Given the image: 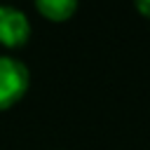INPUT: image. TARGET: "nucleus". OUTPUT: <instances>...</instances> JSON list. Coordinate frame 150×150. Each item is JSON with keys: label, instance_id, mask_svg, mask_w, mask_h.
Wrapping results in <instances>:
<instances>
[{"label": "nucleus", "instance_id": "obj_2", "mask_svg": "<svg viewBox=\"0 0 150 150\" xmlns=\"http://www.w3.org/2000/svg\"><path fill=\"white\" fill-rule=\"evenodd\" d=\"M30 35L28 16L9 5H0V45L5 47H21Z\"/></svg>", "mask_w": 150, "mask_h": 150}, {"label": "nucleus", "instance_id": "obj_3", "mask_svg": "<svg viewBox=\"0 0 150 150\" xmlns=\"http://www.w3.org/2000/svg\"><path fill=\"white\" fill-rule=\"evenodd\" d=\"M35 7L49 21H66L77 9V2L75 0H40V2H35Z\"/></svg>", "mask_w": 150, "mask_h": 150}, {"label": "nucleus", "instance_id": "obj_1", "mask_svg": "<svg viewBox=\"0 0 150 150\" xmlns=\"http://www.w3.org/2000/svg\"><path fill=\"white\" fill-rule=\"evenodd\" d=\"M28 89V68L14 56H0V110L12 108Z\"/></svg>", "mask_w": 150, "mask_h": 150}, {"label": "nucleus", "instance_id": "obj_4", "mask_svg": "<svg viewBox=\"0 0 150 150\" xmlns=\"http://www.w3.org/2000/svg\"><path fill=\"white\" fill-rule=\"evenodd\" d=\"M136 7H138V12H143L145 16H150V0H143V2H138Z\"/></svg>", "mask_w": 150, "mask_h": 150}]
</instances>
